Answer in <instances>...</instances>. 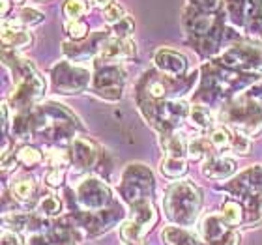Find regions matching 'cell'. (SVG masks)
<instances>
[{
  "label": "cell",
  "instance_id": "cell-32",
  "mask_svg": "<svg viewBox=\"0 0 262 245\" xmlns=\"http://www.w3.org/2000/svg\"><path fill=\"white\" fill-rule=\"evenodd\" d=\"M103 17L105 21H109L111 25H116L118 21H122L126 15V10H124V6L122 4H116V2H113L111 6H107L103 11Z\"/></svg>",
  "mask_w": 262,
  "mask_h": 245
},
{
  "label": "cell",
  "instance_id": "cell-24",
  "mask_svg": "<svg viewBox=\"0 0 262 245\" xmlns=\"http://www.w3.org/2000/svg\"><path fill=\"white\" fill-rule=\"evenodd\" d=\"M208 141H210V144L213 148H217V150H227V148L232 146V135L225 127H213L210 131V139Z\"/></svg>",
  "mask_w": 262,
  "mask_h": 245
},
{
  "label": "cell",
  "instance_id": "cell-37",
  "mask_svg": "<svg viewBox=\"0 0 262 245\" xmlns=\"http://www.w3.org/2000/svg\"><path fill=\"white\" fill-rule=\"evenodd\" d=\"M62 182H64V172L60 169H53L49 174L45 176V184L49 185V187H58Z\"/></svg>",
  "mask_w": 262,
  "mask_h": 245
},
{
  "label": "cell",
  "instance_id": "cell-21",
  "mask_svg": "<svg viewBox=\"0 0 262 245\" xmlns=\"http://www.w3.org/2000/svg\"><path fill=\"white\" fill-rule=\"evenodd\" d=\"M161 172L169 178H180L187 172V161L184 158H165L161 163Z\"/></svg>",
  "mask_w": 262,
  "mask_h": 245
},
{
  "label": "cell",
  "instance_id": "cell-39",
  "mask_svg": "<svg viewBox=\"0 0 262 245\" xmlns=\"http://www.w3.org/2000/svg\"><path fill=\"white\" fill-rule=\"evenodd\" d=\"M249 96H251L255 101H258L260 103V107H262V79L258 81V84L255 88H253L251 92H249Z\"/></svg>",
  "mask_w": 262,
  "mask_h": 245
},
{
  "label": "cell",
  "instance_id": "cell-16",
  "mask_svg": "<svg viewBox=\"0 0 262 245\" xmlns=\"http://www.w3.org/2000/svg\"><path fill=\"white\" fill-rule=\"evenodd\" d=\"M137 53V45L129 38H109L103 43L99 56L107 62H120L133 58Z\"/></svg>",
  "mask_w": 262,
  "mask_h": 245
},
{
  "label": "cell",
  "instance_id": "cell-38",
  "mask_svg": "<svg viewBox=\"0 0 262 245\" xmlns=\"http://www.w3.org/2000/svg\"><path fill=\"white\" fill-rule=\"evenodd\" d=\"M2 245H23V243L19 241L15 232H8L6 230L4 234H2Z\"/></svg>",
  "mask_w": 262,
  "mask_h": 245
},
{
  "label": "cell",
  "instance_id": "cell-8",
  "mask_svg": "<svg viewBox=\"0 0 262 245\" xmlns=\"http://www.w3.org/2000/svg\"><path fill=\"white\" fill-rule=\"evenodd\" d=\"M232 195L240 196L242 201L249 204V213L253 210V217L258 221L262 215V167L255 165L251 169L244 170L234 182L227 185Z\"/></svg>",
  "mask_w": 262,
  "mask_h": 245
},
{
  "label": "cell",
  "instance_id": "cell-28",
  "mask_svg": "<svg viewBox=\"0 0 262 245\" xmlns=\"http://www.w3.org/2000/svg\"><path fill=\"white\" fill-rule=\"evenodd\" d=\"M39 159H41V153L34 146H23V148H19V152H17V161L23 165H27V167L38 165Z\"/></svg>",
  "mask_w": 262,
  "mask_h": 245
},
{
  "label": "cell",
  "instance_id": "cell-7",
  "mask_svg": "<svg viewBox=\"0 0 262 245\" xmlns=\"http://www.w3.org/2000/svg\"><path fill=\"white\" fill-rule=\"evenodd\" d=\"M120 195L126 198L129 206L142 201H150L154 191V176L152 170L141 163H133L126 167L120 180Z\"/></svg>",
  "mask_w": 262,
  "mask_h": 245
},
{
  "label": "cell",
  "instance_id": "cell-20",
  "mask_svg": "<svg viewBox=\"0 0 262 245\" xmlns=\"http://www.w3.org/2000/svg\"><path fill=\"white\" fill-rule=\"evenodd\" d=\"M11 191H13L15 198L28 201L34 195V191H36V182H34L32 176H27V174L15 176V180L11 182Z\"/></svg>",
  "mask_w": 262,
  "mask_h": 245
},
{
  "label": "cell",
  "instance_id": "cell-30",
  "mask_svg": "<svg viewBox=\"0 0 262 245\" xmlns=\"http://www.w3.org/2000/svg\"><path fill=\"white\" fill-rule=\"evenodd\" d=\"M19 19H21V23L25 27H36V25H39V23L43 21L45 15L41 11L34 10V8H23L21 13H19Z\"/></svg>",
  "mask_w": 262,
  "mask_h": 245
},
{
  "label": "cell",
  "instance_id": "cell-18",
  "mask_svg": "<svg viewBox=\"0 0 262 245\" xmlns=\"http://www.w3.org/2000/svg\"><path fill=\"white\" fill-rule=\"evenodd\" d=\"M2 43H4V49L11 47V49H23L27 45L32 43V36L27 32V30H21V28H13L4 25L2 28Z\"/></svg>",
  "mask_w": 262,
  "mask_h": 245
},
{
  "label": "cell",
  "instance_id": "cell-6",
  "mask_svg": "<svg viewBox=\"0 0 262 245\" xmlns=\"http://www.w3.org/2000/svg\"><path fill=\"white\" fill-rule=\"evenodd\" d=\"M142 113L146 120L163 133H172L180 125V122L189 115L191 107L182 99H165V101H154V103H142Z\"/></svg>",
  "mask_w": 262,
  "mask_h": 245
},
{
  "label": "cell",
  "instance_id": "cell-29",
  "mask_svg": "<svg viewBox=\"0 0 262 245\" xmlns=\"http://www.w3.org/2000/svg\"><path fill=\"white\" fill-rule=\"evenodd\" d=\"M70 158H71V153L62 150V148H53V150L47 152V163H49L53 169H60V167L68 165L70 163Z\"/></svg>",
  "mask_w": 262,
  "mask_h": 245
},
{
  "label": "cell",
  "instance_id": "cell-34",
  "mask_svg": "<svg viewBox=\"0 0 262 245\" xmlns=\"http://www.w3.org/2000/svg\"><path fill=\"white\" fill-rule=\"evenodd\" d=\"M113 28H115L116 38H129L131 32H133V28H135V23H133L131 17H124L122 21L113 25Z\"/></svg>",
  "mask_w": 262,
  "mask_h": 245
},
{
  "label": "cell",
  "instance_id": "cell-9",
  "mask_svg": "<svg viewBox=\"0 0 262 245\" xmlns=\"http://www.w3.org/2000/svg\"><path fill=\"white\" fill-rule=\"evenodd\" d=\"M75 196L77 202L86 212H94V210L101 212L105 208H109L111 202H113V193L107 187V184L94 174H86L77 184Z\"/></svg>",
  "mask_w": 262,
  "mask_h": 245
},
{
  "label": "cell",
  "instance_id": "cell-15",
  "mask_svg": "<svg viewBox=\"0 0 262 245\" xmlns=\"http://www.w3.org/2000/svg\"><path fill=\"white\" fill-rule=\"evenodd\" d=\"M154 64H156V70L170 77H180L187 70L186 56L174 49H167V47L154 53Z\"/></svg>",
  "mask_w": 262,
  "mask_h": 245
},
{
  "label": "cell",
  "instance_id": "cell-41",
  "mask_svg": "<svg viewBox=\"0 0 262 245\" xmlns=\"http://www.w3.org/2000/svg\"><path fill=\"white\" fill-rule=\"evenodd\" d=\"M10 10V0H2V15H6Z\"/></svg>",
  "mask_w": 262,
  "mask_h": 245
},
{
  "label": "cell",
  "instance_id": "cell-36",
  "mask_svg": "<svg viewBox=\"0 0 262 245\" xmlns=\"http://www.w3.org/2000/svg\"><path fill=\"white\" fill-rule=\"evenodd\" d=\"M191 6H196V8H201V10H206V11H215L221 8V0H189Z\"/></svg>",
  "mask_w": 262,
  "mask_h": 245
},
{
  "label": "cell",
  "instance_id": "cell-4",
  "mask_svg": "<svg viewBox=\"0 0 262 245\" xmlns=\"http://www.w3.org/2000/svg\"><path fill=\"white\" fill-rule=\"evenodd\" d=\"M191 77L187 81L186 79L176 81V77L165 75L158 70L148 71L141 77V81L137 84V101L139 105H142L178 98V96H184L191 88Z\"/></svg>",
  "mask_w": 262,
  "mask_h": 245
},
{
  "label": "cell",
  "instance_id": "cell-5",
  "mask_svg": "<svg viewBox=\"0 0 262 245\" xmlns=\"http://www.w3.org/2000/svg\"><path fill=\"white\" fill-rule=\"evenodd\" d=\"M201 201V191L193 182H178L165 195V213L176 223L189 225L196 219Z\"/></svg>",
  "mask_w": 262,
  "mask_h": 245
},
{
  "label": "cell",
  "instance_id": "cell-3",
  "mask_svg": "<svg viewBox=\"0 0 262 245\" xmlns=\"http://www.w3.org/2000/svg\"><path fill=\"white\" fill-rule=\"evenodd\" d=\"M219 118L247 137H255L262 131V107L249 94L225 101Z\"/></svg>",
  "mask_w": 262,
  "mask_h": 245
},
{
  "label": "cell",
  "instance_id": "cell-27",
  "mask_svg": "<svg viewBox=\"0 0 262 245\" xmlns=\"http://www.w3.org/2000/svg\"><path fill=\"white\" fill-rule=\"evenodd\" d=\"M208 150H210V141H206V139H195V141H191L187 144V155L193 161H199V159L204 158L208 153Z\"/></svg>",
  "mask_w": 262,
  "mask_h": 245
},
{
  "label": "cell",
  "instance_id": "cell-35",
  "mask_svg": "<svg viewBox=\"0 0 262 245\" xmlns=\"http://www.w3.org/2000/svg\"><path fill=\"white\" fill-rule=\"evenodd\" d=\"M232 148H234L236 153H247L249 152V148H251L249 137L244 135V133L234 131V135H232Z\"/></svg>",
  "mask_w": 262,
  "mask_h": 245
},
{
  "label": "cell",
  "instance_id": "cell-2",
  "mask_svg": "<svg viewBox=\"0 0 262 245\" xmlns=\"http://www.w3.org/2000/svg\"><path fill=\"white\" fill-rule=\"evenodd\" d=\"M202 75H204V81L201 84V90L196 92V99L208 96V101H217L219 98L229 101L232 94H236L246 84H251L257 79V75L244 73L240 70L221 64V62L202 65Z\"/></svg>",
  "mask_w": 262,
  "mask_h": 245
},
{
  "label": "cell",
  "instance_id": "cell-19",
  "mask_svg": "<svg viewBox=\"0 0 262 245\" xmlns=\"http://www.w3.org/2000/svg\"><path fill=\"white\" fill-rule=\"evenodd\" d=\"M161 146H163L167 158H184L187 152L184 137L180 133H174V131L172 133H165L161 137Z\"/></svg>",
  "mask_w": 262,
  "mask_h": 245
},
{
  "label": "cell",
  "instance_id": "cell-12",
  "mask_svg": "<svg viewBox=\"0 0 262 245\" xmlns=\"http://www.w3.org/2000/svg\"><path fill=\"white\" fill-rule=\"evenodd\" d=\"M124 77H126V73L118 65L98 68L96 73H94V92L101 96L103 99H109V101L120 99Z\"/></svg>",
  "mask_w": 262,
  "mask_h": 245
},
{
  "label": "cell",
  "instance_id": "cell-1",
  "mask_svg": "<svg viewBox=\"0 0 262 245\" xmlns=\"http://www.w3.org/2000/svg\"><path fill=\"white\" fill-rule=\"evenodd\" d=\"M225 10L206 11L196 6H189L184 11V28L196 49L204 55H215L221 45L230 39H240V34L229 27Z\"/></svg>",
  "mask_w": 262,
  "mask_h": 245
},
{
  "label": "cell",
  "instance_id": "cell-42",
  "mask_svg": "<svg viewBox=\"0 0 262 245\" xmlns=\"http://www.w3.org/2000/svg\"><path fill=\"white\" fill-rule=\"evenodd\" d=\"M13 4H23V0H11Z\"/></svg>",
  "mask_w": 262,
  "mask_h": 245
},
{
  "label": "cell",
  "instance_id": "cell-10",
  "mask_svg": "<svg viewBox=\"0 0 262 245\" xmlns=\"http://www.w3.org/2000/svg\"><path fill=\"white\" fill-rule=\"evenodd\" d=\"M53 86L60 94H79L86 90L90 82V70L84 65H75L70 62H58L51 70Z\"/></svg>",
  "mask_w": 262,
  "mask_h": 245
},
{
  "label": "cell",
  "instance_id": "cell-17",
  "mask_svg": "<svg viewBox=\"0 0 262 245\" xmlns=\"http://www.w3.org/2000/svg\"><path fill=\"white\" fill-rule=\"evenodd\" d=\"M236 170V161L230 158H208L202 165V172L208 178L213 180H223L229 178Z\"/></svg>",
  "mask_w": 262,
  "mask_h": 245
},
{
  "label": "cell",
  "instance_id": "cell-23",
  "mask_svg": "<svg viewBox=\"0 0 262 245\" xmlns=\"http://www.w3.org/2000/svg\"><path fill=\"white\" fill-rule=\"evenodd\" d=\"M189 120L196 129H210L212 131V115L204 105H195L189 110Z\"/></svg>",
  "mask_w": 262,
  "mask_h": 245
},
{
  "label": "cell",
  "instance_id": "cell-31",
  "mask_svg": "<svg viewBox=\"0 0 262 245\" xmlns=\"http://www.w3.org/2000/svg\"><path fill=\"white\" fill-rule=\"evenodd\" d=\"M60 201L56 198V196L49 195V196H45V198H41L39 201V212L43 213V215H47V217H51V215H56V213L60 212Z\"/></svg>",
  "mask_w": 262,
  "mask_h": 245
},
{
  "label": "cell",
  "instance_id": "cell-22",
  "mask_svg": "<svg viewBox=\"0 0 262 245\" xmlns=\"http://www.w3.org/2000/svg\"><path fill=\"white\" fill-rule=\"evenodd\" d=\"M165 240L169 241L170 245H202L201 241L193 238L189 232L186 230H180L176 229V227H169V229H165Z\"/></svg>",
  "mask_w": 262,
  "mask_h": 245
},
{
  "label": "cell",
  "instance_id": "cell-26",
  "mask_svg": "<svg viewBox=\"0 0 262 245\" xmlns=\"http://www.w3.org/2000/svg\"><path fill=\"white\" fill-rule=\"evenodd\" d=\"M86 11V2L84 0H66L64 15L68 21H77Z\"/></svg>",
  "mask_w": 262,
  "mask_h": 245
},
{
  "label": "cell",
  "instance_id": "cell-25",
  "mask_svg": "<svg viewBox=\"0 0 262 245\" xmlns=\"http://www.w3.org/2000/svg\"><path fill=\"white\" fill-rule=\"evenodd\" d=\"M223 219L229 225H240L244 221V206L236 201L227 202L223 206Z\"/></svg>",
  "mask_w": 262,
  "mask_h": 245
},
{
  "label": "cell",
  "instance_id": "cell-11",
  "mask_svg": "<svg viewBox=\"0 0 262 245\" xmlns=\"http://www.w3.org/2000/svg\"><path fill=\"white\" fill-rule=\"evenodd\" d=\"M219 62L234 70H262V43H234L225 51Z\"/></svg>",
  "mask_w": 262,
  "mask_h": 245
},
{
  "label": "cell",
  "instance_id": "cell-40",
  "mask_svg": "<svg viewBox=\"0 0 262 245\" xmlns=\"http://www.w3.org/2000/svg\"><path fill=\"white\" fill-rule=\"evenodd\" d=\"M92 2V6H96V8H107V6L113 4V0H90Z\"/></svg>",
  "mask_w": 262,
  "mask_h": 245
},
{
  "label": "cell",
  "instance_id": "cell-33",
  "mask_svg": "<svg viewBox=\"0 0 262 245\" xmlns=\"http://www.w3.org/2000/svg\"><path fill=\"white\" fill-rule=\"evenodd\" d=\"M66 30H68V34L71 36V39L81 41V39H84V36H86L88 27L81 21H70L68 25H66Z\"/></svg>",
  "mask_w": 262,
  "mask_h": 245
},
{
  "label": "cell",
  "instance_id": "cell-14",
  "mask_svg": "<svg viewBox=\"0 0 262 245\" xmlns=\"http://www.w3.org/2000/svg\"><path fill=\"white\" fill-rule=\"evenodd\" d=\"M71 153V163L77 170H90L94 165L98 163V148L92 141L88 139H82V137H77L71 142L70 148Z\"/></svg>",
  "mask_w": 262,
  "mask_h": 245
},
{
  "label": "cell",
  "instance_id": "cell-13",
  "mask_svg": "<svg viewBox=\"0 0 262 245\" xmlns=\"http://www.w3.org/2000/svg\"><path fill=\"white\" fill-rule=\"evenodd\" d=\"M109 39L107 32H94L90 38L81 39V41H64L62 43V51L66 56H70L71 60H90L92 56L99 55V51L103 47V43Z\"/></svg>",
  "mask_w": 262,
  "mask_h": 245
}]
</instances>
